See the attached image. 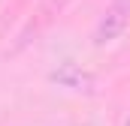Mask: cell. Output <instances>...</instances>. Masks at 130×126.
I'll use <instances>...</instances> for the list:
<instances>
[{"label":"cell","mask_w":130,"mask_h":126,"mask_svg":"<svg viewBox=\"0 0 130 126\" xmlns=\"http://www.w3.org/2000/svg\"><path fill=\"white\" fill-rule=\"evenodd\" d=\"M127 21H130V0H112V6L106 9V15H103V21H100L94 39H97L100 45L109 42V39H115L118 33L127 27Z\"/></svg>","instance_id":"obj_1"},{"label":"cell","mask_w":130,"mask_h":126,"mask_svg":"<svg viewBox=\"0 0 130 126\" xmlns=\"http://www.w3.org/2000/svg\"><path fill=\"white\" fill-rule=\"evenodd\" d=\"M52 81H58L64 87H73V90H94V75L82 72L76 63H64L58 72H52Z\"/></svg>","instance_id":"obj_2"},{"label":"cell","mask_w":130,"mask_h":126,"mask_svg":"<svg viewBox=\"0 0 130 126\" xmlns=\"http://www.w3.org/2000/svg\"><path fill=\"white\" fill-rule=\"evenodd\" d=\"M127 126H130V120H127Z\"/></svg>","instance_id":"obj_3"}]
</instances>
